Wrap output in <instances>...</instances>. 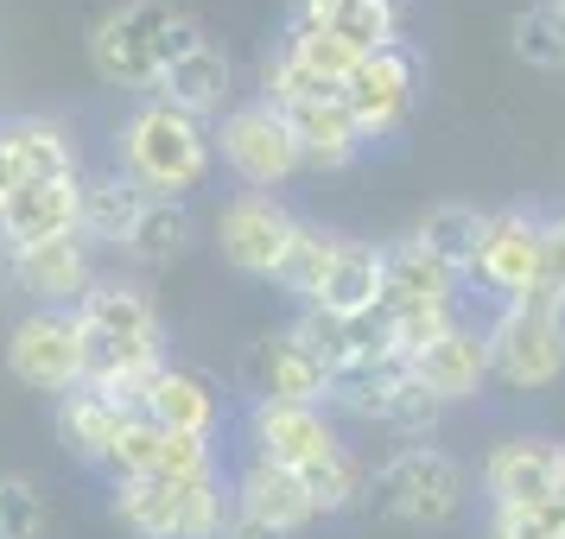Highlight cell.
Returning a JSON list of instances; mask_svg holds the SVG:
<instances>
[{
    "instance_id": "cell-1",
    "label": "cell",
    "mask_w": 565,
    "mask_h": 539,
    "mask_svg": "<svg viewBox=\"0 0 565 539\" xmlns=\"http://www.w3.org/2000/svg\"><path fill=\"white\" fill-rule=\"evenodd\" d=\"M83 331V387H96L121 407H140V394L166 368V317L134 280H96L77 299Z\"/></svg>"
},
{
    "instance_id": "cell-2",
    "label": "cell",
    "mask_w": 565,
    "mask_h": 539,
    "mask_svg": "<svg viewBox=\"0 0 565 539\" xmlns=\"http://www.w3.org/2000/svg\"><path fill=\"white\" fill-rule=\"evenodd\" d=\"M115 172L128 184H140L147 197L184 204L216 172V133H210V121L184 115V108L140 96L121 115V128H115Z\"/></svg>"
},
{
    "instance_id": "cell-3",
    "label": "cell",
    "mask_w": 565,
    "mask_h": 539,
    "mask_svg": "<svg viewBox=\"0 0 565 539\" xmlns=\"http://www.w3.org/2000/svg\"><path fill=\"white\" fill-rule=\"evenodd\" d=\"M198 39H204V26L184 20L172 0H121V7H108L103 20L89 26V71H96L108 89L153 96L159 77H166Z\"/></svg>"
},
{
    "instance_id": "cell-4",
    "label": "cell",
    "mask_w": 565,
    "mask_h": 539,
    "mask_svg": "<svg viewBox=\"0 0 565 539\" xmlns=\"http://www.w3.org/2000/svg\"><path fill=\"white\" fill-rule=\"evenodd\" d=\"M369 508L413 533H445L470 514V470L438 444H394L369 470Z\"/></svg>"
},
{
    "instance_id": "cell-5",
    "label": "cell",
    "mask_w": 565,
    "mask_h": 539,
    "mask_svg": "<svg viewBox=\"0 0 565 539\" xmlns=\"http://www.w3.org/2000/svg\"><path fill=\"white\" fill-rule=\"evenodd\" d=\"M483 343H489V381L514 387V394H540L565 375V305L534 285L527 299H509V305L489 311Z\"/></svg>"
},
{
    "instance_id": "cell-6",
    "label": "cell",
    "mask_w": 565,
    "mask_h": 539,
    "mask_svg": "<svg viewBox=\"0 0 565 539\" xmlns=\"http://www.w3.org/2000/svg\"><path fill=\"white\" fill-rule=\"evenodd\" d=\"M108 514L134 539H216L235 502L216 470L198 483H108Z\"/></svg>"
},
{
    "instance_id": "cell-7",
    "label": "cell",
    "mask_w": 565,
    "mask_h": 539,
    "mask_svg": "<svg viewBox=\"0 0 565 539\" xmlns=\"http://www.w3.org/2000/svg\"><path fill=\"white\" fill-rule=\"evenodd\" d=\"M299 229H306V216L280 204L274 191H235L230 204L216 209V255L248 280L280 285L286 260L299 248Z\"/></svg>"
},
{
    "instance_id": "cell-8",
    "label": "cell",
    "mask_w": 565,
    "mask_h": 539,
    "mask_svg": "<svg viewBox=\"0 0 565 539\" xmlns=\"http://www.w3.org/2000/svg\"><path fill=\"white\" fill-rule=\"evenodd\" d=\"M540 209H483V229H477V248L463 260V292H477L489 305H509V299H527L540 285Z\"/></svg>"
},
{
    "instance_id": "cell-9",
    "label": "cell",
    "mask_w": 565,
    "mask_h": 539,
    "mask_svg": "<svg viewBox=\"0 0 565 539\" xmlns=\"http://www.w3.org/2000/svg\"><path fill=\"white\" fill-rule=\"evenodd\" d=\"M210 133H216V165H223L242 191H280V184H292L299 172H306V165H299V140H292V128H286V115L280 108H267L260 96L235 103Z\"/></svg>"
},
{
    "instance_id": "cell-10",
    "label": "cell",
    "mask_w": 565,
    "mask_h": 539,
    "mask_svg": "<svg viewBox=\"0 0 565 539\" xmlns=\"http://www.w3.org/2000/svg\"><path fill=\"white\" fill-rule=\"evenodd\" d=\"M343 451L331 407H292V400H248L242 412V457L280 463V470H318Z\"/></svg>"
},
{
    "instance_id": "cell-11",
    "label": "cell",
    "mask_w": 565,
    "mask_h": 539,
    "mask_svg": "<svg viewBox=\"0 0 565 539\" xmlns=\"http://www.w3.org/2000/svg\"><path fill=\"white\" fill-rule=\"evenodd\" d=\"M337 103L350 108V121L362 128L369 147H382L413 121V103H419V52L413 45H387V52H369L343 77Z\"/></svg>"
},
{
    "instance_id": "cell-12",
    "label": "cell",
    "mask_w": 565,
    "mask_h": 539,
    "mask_svg": "<svg viewBox=\"0 0 565 539\" xmlns=\"http://www.w3.org/2000/svg\"><path fill=\"white\" fill-rule=\"evenodd\" d=\"M7 375L32 394H71L83 381V331L77 311L32 305L13 331H7Z\"/></svg>"
},
{
    "instance_id": "cell-13",
    "label": "cell",
    "mask_w": 565,
    "mask_h": 539,
    "mask_svg": "<svg viewBox=\"0 0 565 539\" xmlns=\"http://www.w3.org/2000/svg\"><path fill=\"white\" fill-rule=\"evenodd\" d=\"M483 508H527V502H553L559 483V438L546 432H514L489 444L483 457Z\"/></svg>"
},
{
    "instance_id": "cell-14",
    "label": "cell",
    "mask_w": 565,
    "mask_h": 539,
    "mask_svg": "<svg viewBox=\"0 0 565 539\" xmlns=\"http://www.w3.org/2000/svg\"><path fill=\"white\" fill-rule=\"evenodd\" d=\"M413 387L433 400L438 412L445 407H463V400H477L489 381V343H483V324H451V331L438 336L433 349H419V356L407 362Z\"/></svg>"
},
{
    "instance_id": "cell-15",
    "label": "cell",
    "mask_w": 565,
    "mask_h": 539,
    "mask_svg": "<svg viewBox=\"0 0 565 539\" xmlns=\"http://www.w3.org/2000/svg\"><path fill=\"white\" fill-rule=\"evenodd\" d=\"M230 502L235 514H248L260 527H274L280 539H299L306 527H318V508H311V488L299 470H280V463L242 457L230 476Z\"/></svg>"
},
{
    "instance_id": "cell-16",
    "label": "cell",
    "mask_w": 565,
    "mask_h": 539,
    "mask_svg": "<svg viewBox=\"0 0 565 539\" xmlns=\"http://www.w3.org/2000/svg\"><path fill=\"white\" fill-rule=\"evenodd\" d=\"M83 235V179H45V184H13V197L0 209V248L20 255L39 241Z\"/></svg>"
},
{
    "instance_id": "cell-17",
    "label": "cell",
    "mask_w": 565,
    "mask_h": 539,
    "mask_svg": "<svg viewBox=\"0 0 565 539\" xmlns=\"http://www.w3.org/2000/svg\"><path fill=\"white\" fill-rule=\"evenodd\" d=\"M140 419H153L159 432L179 438H216L223 432V387L210 381L204 368H184V362H166L147 394H140Z\"/></svg>"
},
{
    "instance_id": "cell-18",
    "label": "cell",
    "mask_w": 565,
    "mask_h": 539,
    "mask_svg": "<svg viewBox=\"0 0 565 539\" xmlns=\"http://www.w3.org/2000/svg\"><path fill=\"white\" fill-rule=\"evenodd\" d=\"M7 267H13V285L26 292L32 305H57V311H77V299L103 280V273H96V248H89L83 235L20 248V255H7Z\"/></svg>"
},
{
    "instance_id": "cell-19",
    "label": "cell",
    "mask_w": 565,
    "mask_h": 539,
    "mask_svg": "<svg viewBox=\"0 0 565 539\" xmlns=\"http://www.w3.org/2000/svg\"><path fill=\"white\" fill-rule=\"evenodd\" d=\"M286 20L331 32V39H343L362 57L387 52V45H407V7L401 0H292Z\"/></svg>"
},
{
    "instance_id": "cell-20",
    "label": "cell",
    "mask_w": 565,
    "mask_h": 539,
    "mask_svg": "<svg viewBox=\"0 0 565 539\" xmlns=\"http://www.w3.org/2000/svg\"><path fill=\"white\" fill-rule=\"evenodd\" d=\"M153 96L216 128V121L235 108V64H230V52H223L216 39H198V45H191V52L166 71V77H159Z\"/></svg>"
},
{
    "instance_id": "cell-21",
    "label": "cell",
    "mask_w": 565,
    "mask_h": 539,
    "mask_svg": "<svg viewBox=\"0 0 565 539\" xmlns=\"http://www.w3.org/2000/svg\"><path fill=\"white\" fill-rule=\"evenodd\" d=\"M0 153L13 184H45V179H83V153L77 133L52 121V115H20V121H0Z\"/></svg>"
},
{
    "instance_id": "cell-22",
    "label": "cell",
    "mask_w": 565,
    "mask_h": 539,
    "mask_svg": "<svg viewBox=\"0 0 565 539\" xmlns=\"http://www.w3.org/2000/svg\"><path fill=\"white\" fill-rule=\"evenodd\" d=\"M134 412L121 400H108L96 387H71V394H57L52 400V432L64 444V457L89 463V470H108V451L121 444V425H128Z\"/></svg>"
},
{
    "instance_id": "cell-23",
    "label": "cell",
    "mask_w": 565,
    "mask_h": 539,
    "mask_svg": "<svg viewBox=\"0 0 565 539\" xmlns=\"http://www.w3.org/2000/svg\"><path fill=\"white\" fill-rule=\"evenodd\" d=\"M382 311H463V273L438 267L413 241H394L382 248Z\"/></svg>"
},
{
    "instance_id": "cell-24",
    "label": "cell",
    "mask_w": 565,
    "mask_h": 539,
    "mask_svg": "<svg viewBox=\"0 0 565 539\" xmlns=\"http://www.w3.org/2000/svg\"><path fill=\"white\" fill-rule=\"evenodd\" d=\"M299 311H324V317H343V324L375 317V311H382V241L343 235V248H337L331 273L318 285V299L299 305Z\"/></svg>"
},
{
    "instance_id": "cell-25",
    "label": "cell",
    "mask_w": 565,
    "mask_h": 539,
    "mask_svg": "<svg viewBox=\"0 0 565 539\" xmlns=\"http://www.w3.org/2000/svg\"><path fill=\"white\" fill-rule=\"evenodd\" d=\"M286 128L299 140V165H306V172H324V179H331V172H350V165L369 153L362 128L350 121V108L337 103V96L286 108Z\"/></svg>"
},
{
    "instance_id": "cell-26",
    "label": "cell",
    "mask_w": 565,
    "mask_h": 539,
    "mask_svg": "<svg viewBox=\"0 0 565 539\" xmlns=\"http://www.w3.org/2000/svg\"><path fill=\"white\" fill-rule=\"evenodd\" d=\"M324 394H331V375H324V362L306 356V343H292V336H267L255 349V400H292V407H324Z\"/></svg>"
},
{
    "instance_id": "cell-27",
    "label": "cell",
    "mask_w": 565,
    "mask_h": 539,
    "mask_svg": "<svg viewBox=\"0 0 565 539\" xmlns=\"http://www.w3.org/2000/svg\"><path fill=\"white\" fill-rule=\"evenodd\" d=\"M191 241H198V216H191V204L147 197L140 223H134L128 241H121V260H134V267H172V260L191 255Z\"/></svg>"
},
{
    "instance_id": "cell-28",
    "label": "cell",
    "mask_w": 565,
    "mask_h": 539,
    "mask_svg": "<svg viewBox=\"0 0 565 539\" xmlns=\"http://www.w3.org/2000/svg\"><path fill=\"white\" fill-rule=\"evenodd\" d=\"M140 209H147V191L128 184L115 165L103 179H83V241L89 248H121L128 229L140 223Z\"/></svg>"
},
{
    "instance_id": "cell-29",
    "label": "cell",
    "mask_w": 565,
    "mask_h": 539,
    "mask_svg": "<svg viewBox=\"0 0 565 539\" xmlns=\"http://www.w3.org/2000/svg\"><path fill=\"white\" fill-rule=\"evenodd\" d=\"M477 229H483V209L477 204H458V197H445V204H433L419 223H413V248L419 255H433L438 267H451V273H463V260H470V248H477Z\"/></svg>"
},
{
    "instance_id": "cell-30",
    "label": "cell",
    "mask_w": 565,
    "mask_h": 539,
    "mask_svg": "<svg viewBox=\"0 0 565 539\" xmlns=\"http://www.w3.org/2000/svg\"><path fill=\"white\" fill-rule=\"evenodd\" d=\"M306 488H311V508H318V520H337V514H356L369 508V463L343 444L331 463H318V470H306Z\"/></svg>"
},
{
    "instance_id": "cell-31",
    "label": "cell",
    "mask_w": 565,
    "mask_h": 539,
    "mask_svg": "<svg viewBox=\"0 0 565 539\" xmlns=\"http://www.w3.org/2000/svg\"><path fill=\"white\" fill-rule=\"evenodd\" d=\"M514 57H521L527 71H565V13L553 0L514 13Z\"/></svg>"
},
{
    "instance_id": "cell-32",
    "label": "cell",
    "mask_w": 565,
    "mask_h": 539,
    "mask_svg": "<svg viewBox=\"0 0 565 539\" xmlns=\"http://www.w3.org/2000/svg\"><path fill=\"white\" fill-rule=\"evenodd\" d=\"M52 533V495L32 476H0V539H45Z\"/></svg>"
},
{
    "instance_id": "cell-33",
    "label": "cell",
    "mask_w": 565,
    "mask_h": 539,
    "mask_svg": "<svg viewBox=\"0 0 565 539\" xmlns=\"http://www.w3.org/2000/svg\"><path fill=\"white\" fill-rule=\"evenodd\" d=\"M337 248H343V235H337V229H318V223L299 229V248H292V260H286V273H280V285L299 299V305L318 299V285H324V273H331Z\"/></svg>"
},
{
    "instance_id": "cell-34",
    "label": "cell",
    "mask_w": 565,
    "mask_h": 539,
    "mask_svg": "<svg viewBox=\"0 0 565 539\" xmlns=\"http://www.w3.org/2000/svg\"><path fill=\"white\" fill-rule=\"evenodd\" d=\"M483 539H565V508H559V502L483 508Z\"/></svg>"
},
{
    "instance_id": "cell-35",
    "label": "cell",
    "mask_w": 565,
    "mask_h": 539,
    "mask_svg": "<svg viewBox=\"0 0 565 539\" xmlns=\"http://www.w3.org/2000/svg\"><path fill=\"white\" fill-rule=\"evenodd\" d=\"M540 292L565 305V216L559 209L540 223Z\"/></svg>"
},
{
    "instance_id": "cell-36",
    "label": "cell",
    "mask_w": 565,
    "mask_h": 539,
    "mask_svg": "<svg viewBox=\"0 0 565 539\" xmlns=\"http://www.w3.org/2000/svg\"><path fill=\"white\" fill-rule=\"evenodd\" d=\"M216 539H280V533H274V527H260V520H248V514H230Z\"/></svg>"
},
{
    "instance_id": "cell-37",
    "label": "cell",
    "mask_w": 565,
    "mask_h": 539,
    "mask_svg": "<svg viewBox=\"0 0 565 539\" xmlns=\"http://www.w3.org/2000/svg\"><path fill=\"white\" fill-rule=\"evenodd\" d=\"M7 197H13V172H7V153H0V209H7Z\"/></svg>"
},
{
    "instance_id": "cell-38",
    "label": "cell",
    "mask_w": 565,
    "mask_h": 539,
    "mask_svg": "<svg viewBox=\"0 0 565 539\" xmlns=\"http://www.w3.org/2000/svg\"><path fill=\"white\" fill-rule=\"evenodd\" d=\"M553 502L565 508V444H559V483H553Z\"/></svg>"
},
{
    "instance_id": "cell-39",
    "label": "cell",
    "mask_w": 565,
    "mask_h": 539,
    "mask_svg": "<svg viewBox=\"0 0 565 539\" xmlns=\"http://www.w3.org/2000/svg\"><path fill=\"white\" fill-rule=\"evenodd\" d=\"M553 7H559V13H565V0H553Z\"/></svg>"
},
{
    "instance_id": "cell-40",
    "label": "cell",
    "mask_w": 565,
    "mask_h": 539,
    "mask_svg": "<svg viewBox=\"0 0 565 539\" xmlns=\"http://www.w3.org/2000/svg\"><path fill=\"white\" fill-rule=\"evenodd\" d=\"M559 216H565V204H559Z\"/></svg>"
}]
</instances>
